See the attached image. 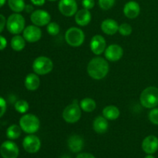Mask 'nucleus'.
<instances>
[{
  "instance_id": "obj_14",
  "label": "nucleus",
  "mask_w": 158,
  "mask_h": 158,
  "mask_svg": "<svg viewBox=\"0 0 158 158\" xmlns=\"http://www.w3.org/2000/svg\"><path fill=\"white\" fill-rule=\"evenodd\" d=\"M89 48L94 54L97 56L101 55L105 52L106 48V40L101 35H94L90 40Z\"/></svg>"
},
{
  "instance_id": "obj_41",
  "label": "nucleus",
  "mask_w": 158,
  "mask_h": 158,
  "mask_svg": "<svg viewBox=\"0 0 158 158\" xmlns=\"http://www.w3.org/2000/svg\"><path fill=\"white\" fill-rule=\"evenodd\" d=\"M49 2H56V1H60V0H48Z\"/></svg>"
},
{
  "instance_id": "obj_22",
  "label": "nucleus",
  "mask_w": 158,
  "mask_h": 158,
  "mask_svg": "<svg viewBox=\"0 0 158 158\" xmlns=\"http://www.w3.org/2000/svg\"><path fill=\"white\" fill-rule=\"evenodd\" d=\"M102 115L108 120H115L120 117V111L117 106L109 105L103 108L102 111Z\"/></svg>"
},
{
  "instance_id": "obj_8",
  "label": "nucleus",
  "mask_w": 158,
  "mask_h": 158,
  "mask_svg": "<svg viewBox=\"0 0 158 158\" xmlns=\"http://www.w3.org/2000/svg\"><path fill=\"white\" fill-rule=\"evenodd\" d=\"M30 20L32 24L39 27L46 26L51 22V15L47 11L36 9L31 13Z\"/></svg>"
},
{
  "instance_id": "obj_37",
  "label": "nucleus",
  "mask_w": 158,
  "mask_h": 158,
  "mask_svg": "<svg viewBox=\"0 0 158 158\" xmlns=\"http://www.w3.org/2000/svg\"><path fill=\"white\" fill-rule=\"evenodd\" d=\"M30 2L33 6H42L46 3V0H30Z\"/></svg>"
},
{
  "instance_id": "obj_35",
  "label": "nucleus",
  "mask_w": 158,
  "mask_h": 158,
  "mask_svg": "<svg viewBox=\"0 0 158 158\" xmlns=\"http://www.w3.org/2000/svg\"><path fill=\"white\" fill-rule=\"evenodd\" d=\"M7 46V40L2 35H0V51L5 49Z\"/></svg>"
},
{
  "instance_id": "obj_17",
  "label": "nucleus",
  "mask_w": 158,
  "mask_h": 158,
  "mask_svg": "<svg viewBox=\"0 0 158 158\" xmlns=\"http://www.w3.org/2000/svg\"><path fill=\"white\" fill-rule=\"evenodd\" d=\"M102 32L108 35H114L118 32L119 24L116 20L113 19H106L101 23L100 25Z\"/></svg>"
},
{
  "instance_id": "obj_10",
  "label": "nucleus",
  "mask_w": 158,
  "mask_h": 158,
  "mask_svg": "<svg viewBox=\"0 0 158 158\" xmlns=\"http://www.w3.org/2000/svg\"><path fill=\"white\" fill-rule=\"evenodd\" d=\"M23 147L29 154H35L41 148V140L35 134H29L23 140Z\"/></svg>"
},
{
  "instance_id": "obj_4",
  "label": "nucleus",
  "mask_w": 158,
  "mask_h": 158,
  "mask_svg": "<svg viewBox=\"0 0 158 158\" xmlns=\"http://www.w3.org/2000/svg\"><path fill=\"white\" fill-rule=\"evenodd\" d=\"M26 28V20L20 13L11 14L6 20V29L13 35H19Z\"/></svg>"
},
{
  "instance_id": "obj_39",
  "label": "nucleus",
  "mask_w": 158,
  "mask_h": 158,
  "mask_svg": "<svg viewBox=\"0 0 158 158\" xmlns=\"http://www.w3.org/2000/svg\"><path fill=\"white\" fill-rule=\"evenodd\" d=\"M6 2V0H0V8L2 7Z\"/></svg>"
},
{
  "instance_id": "obj_19",
  "label": "nucleus",
  "mask_w": 158,
  "mask_h": 158,
  "mask_svg": "<svg viewBox=\"0 0 158 158\" xmlns=\"http://www.w3.org/2000/svg\"><path fill=\"white\" fill-rule=\"evenodd\" d=\"M91 19H92V15L90 11L84 8L78 10L75 14V22L80 26L83 27L87 26L91 22Z\"/></svg>"
},
{
  "instance_id": "obj_27",
  "label": "nucleus",
  "mask_w": 158,
  "mask_h": 158,
  "mask_svg": "<svg viewBox=\"0 0 158 158\" xmlns=\"http://www.w3.org/2000/svg\"><path fill=\"white\" fill-rule=\"evenodd\" d=\"M15 110L18 113L22 114H25L28 112L29 109V104L26 100H17L14 105Z\"/></svg>"
},
{
  "instance_id": "obj_33",
  "label": "nucleus",
  "mask_w": 158,
  "mask_h": 158,
  "mask_svg": "<svg viewBox=\"0 0 158 158\" xmlns=\"http://www.w3.org/2000/svg\"><path fill=\"white\" fill-rule=\"evenodd\" d=\"M7 108V103H6V100L0 97V118L5 114Z\"/></svg>"
},
{
  "instance_id": "obj_32",
  "label": "nucleus",
  "mask_w": 158,
  "mask_h": 158,
  "mask_svg": "<svg viewBox=\"0 0 158 158\" xmlns=\"http://www.w3.org/2000/svg\"><path fill=\"white\" fill-rule=\"evenodd\" d=\"M82 6L84 9L90 10L95 6V0H82Z\"/></svg>"
},
{
  "instance_id": "obj_6",
  "label": "nucleus",
  "mask_w": 158,
  "mask_h": 158,
  "mask_svg": "<svg viewBox=\"0 0 158 158\" xmlns=\"http://www.w3.org/2000/svg\"><path fill=\"white\" fill-rule=\"evenodd\" d=\"M53 69V63L47 56H39L32 63V70L39 76L49 74Z\"/></svg>"
},
{
  "instance_id": "obj_24",
  "label": "nucleus",
  "mask_w": 158,
  "mask_h": 158,
  "mask_svg": "<svg viewBox=\"0 0 158 158\" xmlns=\"http://www.w3.org/2000/svg\"><path fill=\"white\" fill-rule=\"evenodd\" d=\"M80 106L83 111L86 113H91L97 108V103L90 97H85L80 100Z\"/></svg>"
},
{
  "instance_id": "obj_3",
  "label": "nucleus",
  "mask_w": 158,
  "mask_h": 158,
  "mask_svg": "<svg viewBox=\"0 0 158 158\" xmlns=\"http://www.w3.org/2000/svg\"><path fill=\"white\" fill-rule=\"evenodd\" d=\"M19 126L26 134H34L40 130V120L35 114H25L20 118Z\"/></svg>"
},
{
  "instance_id": "obj_13",
  "label": "nucleus",
  "mask_w": 158,
  "mask_h": 158,
  "mask_svg": "<svg viewBox=\"0 0 158 158\" xmlns=\"http://www.w3.org/2000/svg\"><path fill=\"white\" fill-rule=\"evenodd\" d=\"M105 59L110 62H117L123 57V49L120 45L111 44L106 46L104 52Z\"/></svg>"
},
{
  "instance_id": "obj_15",
  "label": "nucleus",
  "mask_w": 158,
  "mask_h": 158,
  "mask_svg": "<svg viewBox=\"0 0 158 158\" xmlns=\"http://www.w3.org/2000/svg\"><path fill=\"white\" fill-rule=\"evenodd\" d=\"M142 150L147 154H154L158 151V137L149 135L145 137L141 143Z\"/></svg>"
},
{
  "instance_id": "obj_31",
  "label": "nucleus",
  "mask_w": 158,
  "mask_h": 158,
  "mask_svg": "<svg viewBox=\"0 0 158 158\" xmlns=\"http://www.w3.org/2000/svg\"><path fill=\"white\" fill-rule=\"evenodd\" d=\"M148 119L152 124L158 125V107L151 109L148 114Z\"/></svg>"
},
{
  "instance_id": "obj_7",
  "label": "nucleus",
  "mask_w": 158,
  "mask_h": 158,
  "mask_svg": "<svg viewBox=\"0 0 158 158\" xmlns=\"http://www.w3.org/2000/svg\"><path fill=\"white\" fill-rule=\"evenodd\" d=\"M80 103L74 100L72 103L64 108L63 111V118L66 123H76L80 120L82 115V110Z\"/></svg>"
},
{
  "instance_id": "obj_36",
  "label": "nucleus",
  "mask_w": 158,
  "mask_h": 158,
  "mask_svg": "<svg viewBox=\"0 0 158 158\" xmlns=\"http://www.w3.org/2000/svg\"><path fill=\"white\" fill-rule=\"evenodd\" d=\"M76 158H96L93 154L89 153H80Z\"/></svg>"
},
{
  "instance_id": "obj_16",
  "label": "nucleus",
  "mask_w": 158,
  "mask_h": 158,
  "mask_svg": "<svg viewBox=\"0 0 158 158\" xmlns=\"http://www.w3.org/2000/svg\"><path fill=\"white\" fill-rule=\"evenodd\" d=\"M123 14L127 18L130 19H134L138 17L140 13V6L137 2L131 1L127 2L123 6Z\"/></svg>"
},
{
  "instance_id": "obj_21",
  "label": "nucleus",
  "mask_w": 158,
  "mask_h": 158,
  "mask_svg": "<svg viewBox=\"0 0 158 158\" xmlns=\"http://www.w3.org/2000/svg\"><path fill=\"white\" fill-rule=\"evenodd\" d=\"M24 85L25 87L29 91H35L38 89L40 85V79L39 75L35 73L28 74L25 78Z\"/></svg>"
},
{
  "instance_id": "obj_11",
  "label": "nucleus",
  "mask_w": 158,
  "mask_h": 158,
  "mask_svg": "<svg viewBox=\"0 0 158 158\" xmlns=\"http://www.w3.org/2000/svg\"><path fill=\"white\" fill-rule=\"evenodd\" d=\"M58 9L63 15L72 17L78 11V5L76 0H60Z\"/></svg>"
},
{
  "instance_id": "obj_12",
  "label": "nucleus",
  "mask_w": 158,
  "mask_h": 158,
  "mask_svg": "<svg viewBox=\"0 0 158 158\" xmlns=\"http://www.w3.org/2000/svg\"><path fill=\"white\" fill-rule=\"evenodd\" d=\"M42 35L43 32L40 27L33 24L26 26L23 32V36L24 37L26 41L30 43L40 41V39L42 38Z\"/></svg>"
},
{
  "instance_id": "obj_9",
  "label": "nucleus",
  "mask_w": 158,
  "mask_h": 158,
  "mask_svg": "<svg viewBox=\"0 0 158 158\" xmlns=\"http://www.w3.org/2000/svg\"><path fill=\"white\" fill-rule=\"evenodd\" d=\"M0 154L3 158H17L19 154V149L12 140H6L0 146Z\"/></svg>"
},
{
  "instance_id": "obj_30",
  "label": "nucleus",
  "mask_w": 158,
  "mask_h": 158,
  "mask_svg": "<svg viewBox=\"0 0 158 158\" xmlns=\"http://www.w3.org/2000/svg\"><path fill=\"white\" fill-rule=\"evenodd\" d=\"M116 0H98V5L102 10L107 11L114 7Z\"/></svg>"
},
{
  "instance_id": "obj_26",
  "label": "nucleus",
  "mask_w": 158,
  "mask_h": 158,
  "mask_svg": "<svg viewBox=\"0 0 158 158\" xmlns=\"http://www.w3.org/2000/svg\"><path fill=\"white\" fill-rule=\"evenodd\" d=\"M8 5L11 10L16 13H20L24 11L26 7L24 0H8Z\"/></svg>"
},
{
  "instance_id": "obj_20",
  "label": "nucleus",
  "mask_w": 158,
  "mask_h": 158,
  "mask_svg": "<svg viewBox=\"0 0 158 158\" xmlns=\"http://www.w3.org/2000/svg\"><path fill=\"white\" fill-rule=\"evenodd\" d=\"M109 128V122L103 115L98 116L93 122V129L97 134H103Z\"/></svg>"
},
{
  "instance_id": "obj_38",
  "label": "nucleus",
  "mask_w": 158,
  "mask_h": 158,
  "mask_svg": "<svg viewBox=\"0 0 158 158\" xmlns=\"http://www.w3.org/2000/svg\"><path fill=\"white\" fill-rule=\"evenodd\" d=\"M25 11H26L27 13H32V12H33L35 9H34V7H33V5H30V4H28V5H26V7H25Z\"/></svg>"
},
{
  "instance_id": "obj_23",
  "label": "nucleus",
  "mask_w": 158,
  "mask_h": 158,
  "mask_svg": "<svg viewBox=\"0 0 158 158\" xmlns=\"http://www.w3.org/2000/svg\"><path fill=\"white\" fill-rule=\"evenodd\" d=\"M26 40L23 35H15L10 41V46L13 50L16 51V52H20V51L23 50L26 46Z\"/></svg>"
},
{
  "instance_id": "obj_28",
  "label": "nucleus",
  "mask_w": 158,
  "mask_h": 158,
  "mask_svg": "<svg viewBox=\"0 0 158 158\" xmlns=\"http://www.w3.org/2000/svg\"><path fill=\"white\" fill-rule=\"evenodd\" d=\"M46 32L52 36L57 35L60 32V26L56 22H50L46 26Z\"/></svg>"
},
{
  "instance_id": "obj_34",
  "label": "nucleus",
  "mask_w": 158,
  "mask_h": 158,
  "mask_svg": "<svg viewBox=\"0 0 158 158\" xmlns=\"http://www.w3.org/2000/svg\"><path fill=\"white\" fill-rule=\"evenodd\" d=\"M5 26H6V17L2 15V14H0V33L3 31Z\"/></svg>"
},
{
  "instance_id": "obj_1",
  "label": "nucleus",
  "mask_w": 158,
  "mask_h": 158,
  "mask_svg": "<svg viewBox=\"0 0 158 158\" xmlns=\"http://www.w3.org/2000/svg\"><path fill=\"white\" fill-rule=\"evenodd\" d=\"M86 70L89 77L94 80H103L107 76L110 70L108 60L100 56L94 57L88 63Z\"/></svg>"
},
{
  "instance_id": "obj_40",
  "label": "nucleus",
  "mask_w": 158,
  "mask_h": 158,
  "mask_svg": "<svg viewBox=\"0 0 158 158\" xmlns=\"http://www.w3.org/2000/svg\"><path fill=\"white\" fill-rule=\"evenodd\" d=\"M144 158H155L153 154H147V156Z\"/></svg>"
},
{
  "instance_id": "obj_29",
  "label": "nucleus",
  "mask_w": 158,
  "mask_h": 158,
  "mask_svg": "<svg viewBox=\"0 0 158 158\" xmlns=\"http://www.w3.org/2000/svg\"><path fill=\"white\" fill-rule=\"evenodd\" d=\"M133 32L132 26L127 23H123L122 24L119 25L118 32L123 36H129L131 35Z\"/></svg>"
},
{
  "instance_id": "obj_25",
  "label": "nucleus",
  "mask_w": 158,
  "mask_h": 158,
  "mask_svg": "<svg viewBox=\"0 0 158 158\" xmlns=\"http://www.w3.org/2000/svg\"><path fill=\"white\" fill-rule=\"evenodd\" d=\"M22 129L19 125L12 124L9 126L6 130V137L9 140H16L21 136Z\"/></svg>"
},
{
  "instance_id": "obj_18",
  "label": "nucleus",
  "mask_w": 158,
  "mask_h": 158,
  "mask_svg": "<svg viewBox=\"0 0 158 158\" xmlns=\"http://www.w3.org/2000/svg\"><path fill=\"white\" fill-rule=\"evenodd\" d=\"M67 145L69 149L72 152L79 153L83 150V147H84V140L81 136L73 134L68 139Z\"/></svg>"
},
{
  "instance_id": "obj_5",
  "label": "nucleus",
  "mask_w": 158,
  "mask_h": 158,
  "mask_svg": "<svg viewBox=\"0 0 158 158\" xmlns=\"http://www.w3.org/2000/svg\"><path fill=\"white\" fill-rule=\"evenodd\" d=\"M64 38L68 45L73 47H79L84 43L85 34L81 29L73 26L66 31Z\"/></svg>"
},
{
  "instance_id": "obj_2",
  "label": "nucleus",
  "mask_w": 158,
  "mask_h": 158,
  "mask_svg": "<svg viewBox=\"0 0 158 158\" xmlns=\"http://www.w3.org/2000/svg\"><path fill=\"white\" fill-rule=\"evenodd\" d=\"M140 103L147 109H153L158 106V88L148 86L145 88L140 95Z\"/></svg>"
}]
</instances>
